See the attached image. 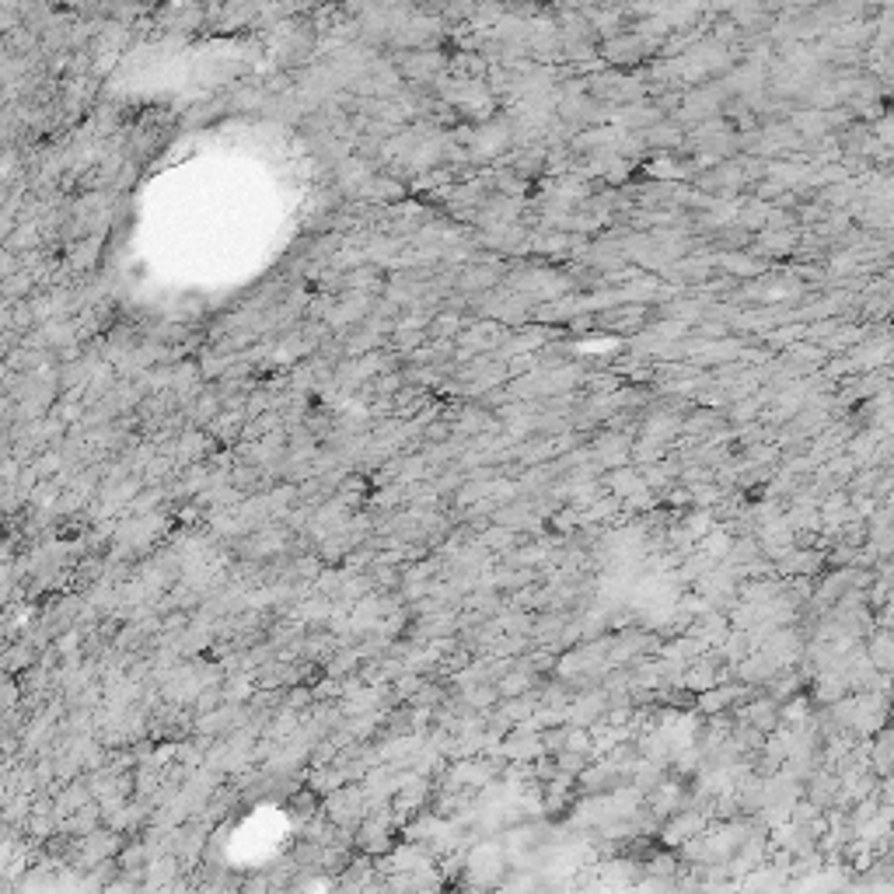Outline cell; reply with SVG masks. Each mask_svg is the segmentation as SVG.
<instances>
[{
  "mask_svg": "<svg viewBox=\"0 0 894 894\" xmlns=\"http://www.w3.org/2000/svg\"><path fill=\"white\" fill-rule=\"evenodd\" d=\"M468 881L472 884L503 881V849L500 846H475L472 853H468Z\"/></svg>",
  "mask_w": 894,
  "mask_h": 894,
  "instance_id": "cell-1",
  "label": "cell"
}]
</instances>
